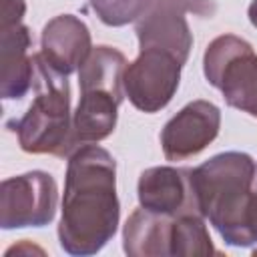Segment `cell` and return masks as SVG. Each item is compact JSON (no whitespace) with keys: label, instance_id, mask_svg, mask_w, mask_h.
<instances>
[{"label":"cell","instance_id":"cell-5","mask_svg":"<svg viewBox=\"0 0 257 257\" xmlns=\"http://www.w3.org/2000/svg\"><path fill=\"white\" fill-rule=\"evenodd\" d=\"M58 189L50 173L28 171L0 185V227H44L56 215Z\"/></svg>","mask_w":257,"mask_h":257},{"label":"cell","instance_id":"cell-18","mask_svg":"<svg viewBox=\"0 0 257 257\" xmlns=\"http://www.w3.org/2000/svg\"><path fill=\"white\" fill-rule=\"evenodd\" d=\"M247 16H249V22L257 28V0H253V2L249 4V8H247Z\"/></svg>","mask_w":257,"mask_h":257},{"label":"cell","instance_id":"cell-7","mask_svg":"<svg viewBox=\"0 0 257 257\" xmlns=\"http://www.w3.org/2000/svg\"><path fill=\"white\" fill-rule=\"evenodd\" d=\"M183 62L161 48H141L139 56L126 64L122 86L135 108L157 112L175 96Z\"/></svg>","mask_w":257,"mask_h":257},{"label":"cell","instance_id":"cell-16","mask_svg":"<svg viewBox=\"0 0 257 257\" xmlns=\"http://www.w3.org/2000/svg\"><path fill=\"white\" fill-rule=\"evenodd\" d=\"M26 12L24 0H2V10H0V26H10L22 22V16Z\"/></svg>","mask_w":257,"mask_h":257},{"label":"cell","instance_id":"cell-6","mask_svg":"<svg viewBox=\"0 0 257 257\" xmlns=\"http://www.w3.org/2000/svg\"><path fill=\"white\" fill-rule=\"evenodd\" d=\"M187 12L211 16L215 4L211 0H155L137 20L139 46L167 50L185 64L193 46V34L185 18Z\"/></svg>","mask_w":257,"mask_h":257},{"label":"cell","instance_id":"cell-14","mask_svg":"<svg viewBox=\"0 0 257 257\" xmlns=\"http://www.w3.org/2000/svg\"><path fill=\"white\" fill-rule=\"evenodd\" d=\"M211 235L205 225V217L197 213H183L173 219L171 231V255L207 257L215 255Z\"/></svg>","mask_w":257,"mask_h":257},{"label":"cell","instance_id":"cell-12","mask_svg":"<svg viewBox=\"0 0 257 257\" xmlns=\"http://www.w3.org/2000/svg\"><path fill=\"white\" fill-rule=\"evenodd\" d=\"M122 96V92L108 88H80V100L72 114L74 135L80 145L98 143L114 131Z\"/></svg>","mask_w":257,"mask_h":257},{"label":"cell","instance_id":"cell-1","mask_svg":"<svg viewBox=\"0 0 257 257\" xmlns=\"http://www.w3.org/2000/svg\"><path fill=\"white\" fill-rule=\"evenodd\" d=\"M60 211L58 241L70 255H94L114 237L120 205L116 163L106 149L88 143L68 157Z\"/></svg>","mask_w":257,"mask_h":257},{"label":"cell","instance_id":"cell-9","mask_svg":"<svg viewBox=\"0 0 257 257\" xmlns=\"http://www.w3.org/2000/svg\"><path fill=\"white\" fill-rule=\"evenodd\" d=\"M191 169L175 167H151L141 173L137 195L141 207L169 217L183 213H197V203L191 187Z\"/></svg>","mask_w":257,"mask_h":257},{"label":"cell","instance_id":"cell-17","mask_svg":"<svg viewBox=\"0 0 257 257\" xmlns=\"http://www.w3.org/2000/svg\"><path fill=\"white\" fill-rule=\"evenodd\" d=\"M251 235H253V245H257V191L253 193V211H251ZM257 255V247L253 249Z\"/></svg>","mask_w":257,"mask_h":257},{"label":"cell","instance_id":"cell-4","mask_svg":"<svg viewBox=\"0 0 257 257\" xmlns=\"http://www.w3.org/2000/svg\"><path fill=\"white\" fill-rule=\"evenodd\" d=\"M203 72L229 106L257 118V54L247 40L235 34L211 40L203 56Z\"/></svg>","mask_w":257,"mask_h":257},{"label":"cell","instance_id":"cell-11","mask_svg":"<svg viewBox=\"0 0 257 257\" xmlns=\"http://www.w3.org/2000/svg\"><path fill=\"white\" fill-rule=\"evenodd\" d=\"M30 30L18 22L0 26V94L22 98L34 80V56L28 54Z\"/></svg>","mask_w":257,"mask_h":257},{"label":"cell","instance_id":"cell-13","mask_svg":"<svg viewBox=\"0 0 257 257\" xmlns=\"http://www.w3.org/2000/svg\"><path fill=\"white\" fill-rule=\"evenodd\" d=\"M173 219L139 207L131 213L122 229V249L131 257H165L171 255Z\"/></svg>","mask_w":257,"mask_h":257},{"label":"cell","instance_id":"cell-2","mask_svg":"<svg viewBox=\"0 0 257 257\" xmlns=\"http://www.w3.org/2000/svg\"><path fill=\"white\" fill-rule=\"evenodd\" d=\"M257 165L247 153L229 151L211 157L189 171L191 187L201 217L217 229L225 243L251 247L253 181Z\"/></svg>","mask_w":257,"mask_h":257},{"label":"cell","instance_id":"cell-10","mask_svg":"<svg viewBox=\"0 0 257 257\" xmlns=\"http://www.w3.org/2000/svg\"><path fill=\"white\" fill-rule=\"evenodd\" d=\"M40 56L58 74H72L92 50L88 26L74 14H60L46 22L40 38Z\"/></svg>","mask_w":257,"mask_h":257},{"label":"cell","instance_id":"cell-15","mask_svg":"<svg viewBox=\"0 0 257 257\" xmlns=\"http://www.w3.org/2000/svg\"><path fill=\"white\" fill-rule=\"evenodd\" d=\"M155 0H90L98 20L106 26H124L137 22Z\"/></svg>","mask_w":257,"mask_h":257},{"label":"cell","instance_id":"cell-8","mask_svg":"<svg viewBox=\"0 0 257 257\" xmlns=\"http://www.w3.org/2000/svg\"><path fill=\"white\" fill-rule=\"evenodd\" d=\"M221 126V110L209 100L185 104L161 131L163 155L169 161H185L199 155L215 141Z\"/></svg>","mask_w":257,"mask_h":257},{"label":"cell","instance_id":"cell-3","mask_svg":"<svg viewBox=\"0 0 257 257\" xmlns=\"http://www.w3.org/2000/svg\"><path fill=\"white\" fill-rule=\"evenodd\" d=\"M32 88L36 96L16 122L20 149L32 155L70 157L80 147L70 114V86L66 76L52 70L40 52L34 54Z\"/></svg>","mask_w":257,"mask_h":257}]
</instances>
